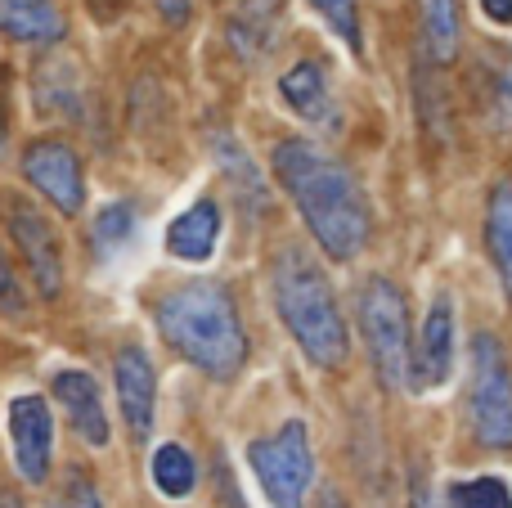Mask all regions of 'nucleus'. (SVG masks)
Returning <instances> with one entry per match:
<instances>
[{
	"instance_id": "nucleus-1",
	"label": "nucleus",
	"mask_w": 512,
	"mask_h": 508,
	"mask_svg": "<svg viewBox=\"0 0 512 508\" xmlns=\"http://www.w3.org/2000/svg\"><path fill=\"white\" fill-rule=\"evenodd\" d=\"M274 180L292 198L310 239L333 261H355L373 239V212L355 171L315 140H279L270 153Z\"/></svg>"
},
{
	"instance_id": "nucleus-2",
	"label": "nucleus",
	"mask_w": 512,
	"mask_h": 508,
	"mask_svg": "<svg viewBox=\"0 0 512 508\" xmlns=\"http://www.w3.org/2000/svg\"><path fill=\"white\" fill-rule=\"evenodd\" d=\"M153 324L185 365H194L216 383L239 378L248 365V329L239 320L230 288L216 279H189V284L167 288L153 302Z\"/></svg>"
},
{
	"instance_id": "nucleus-3",
	"label": "nucleus",
	"mask_w": 512,
	"mask_h": 508,
	"mask_svg": "<svg viewBox=\"0 0 512 508\" xmlns=\"http://www.w3.org/2000/svg\"><path fill=\"white\" fill-rule=\"evenodd\" d=\"M270 288L274 311L301 356L315 369H342L351 356V333H346L342 306L319 261L301 248H283L270 266Z\"/></svg>"
},
{
	"instance_id": "nucleus-4",
	"label": "nucleus",
	"mask_w": 512,
	"mask_h": 508,
	"mask_svg": "<svg viewBox=\"0 0 512 508\" xmlns=\"http://www.w3.org/2000/svg\"><path fill=\"white\" fill-rule=\"evenodd\" d=\"M360 333H364V351L369 365L378 374V383L387 392H405L409 387V369H414V347H409V302L391 279L373 275L360 288Z\"/></svg>"
},
{
	"instance_id": "nucleus-5",
	"label": "nucleus",
	"mask_w": 512,
	"mask_h": 508,
	"mask_svg": "<svg viewBox=\"0 0 512 508\" xmlns=\"http://www.w3.org/2000/svg\"><path fill=\"white\" fill-rule=\"evenodd\" d=\"M248 468L261 482L270 508H306V491L315 486V450L301 419H288L270 437L248 441Z\"/></svg>"
},
{
	"instance_id": "nucleus-6",
	"label": "nucleus",
	"mask_w": 512,
	"mask_h": 508,
	"mask_svg": "<svg viewBox=\"0 0 512 508\" xmlns=\"http://www.w3.org/2000/svg\"><path fill=\"white\" fill-rule=\"evenodd\" d=\"M468 428L486 450H512V374L495 333L472 338Z\"/></svg>"
},
{
	"instance_id": "nucleus-7",
	"label": "nucleus",
	"mask_w": 512,
	"mask_h": 508,
	"mask_svg": "<svg viewBox=\"0 0 512 508\" xmlns=\"http://www.w3.org/2000/svg\"><path fill=\"white\" fill-rule=\"evenodd\" d=\"M23 176L54 212L77 216L86 207V167L68 140H32L23 149Z\"/></svg>"
},
{
	"instance_id": "nucleus-8",
	"label": "nucleus",
	"mask_w": 512,
	"mask_h": 508,
	"mask_svg": "<svg viewBox=\"0 0 512 508\" xmlns=\"http://www.w3.org/2000/svg\"><path fill=\"white\" fill-rule=\"evenodd\" d=\"M9 239H14L18 257H23L27 275H32V288L54 302L63 293V243L59 230L50 225V216L32 203H9Z\"/></svg>"
},
{
	"instance_id": "nucleus-9",
	"label": "nucleus",
	"mask_w": 512,
	"mask_h": 508,
	"mask_svg": "<svg viewBox=\"0 0 512 508\" xmlns=\"http://www.w3.org/2000/svg\"><path fill=\"white\" fill-rule=\"evenodd\" d=\"M9 419V441H14V468L27 486H45L50 482V464H54V414L50 401L36 392H23L9 401L5 410Z\"/></svg>"
},
{
	"instance_id": "nucleus-10",
	"label": "nucleus",
	"mask_w": 512,
	"mask_h": 508,
	"mask_svg": "<svg viewBox=\"0 0 512 508\" xmlns=\"http://www.w3.org/2000/svg\"><path fill=\"white\" fill-rule=\"evenodd\" d=\"M113 383H117V405L131 428L135 441L153 437V419H158V369H153L144 347H122L113 360Z\"/></svg>"
},
{
	"instance_id": "nucleus-11",
	"label": "nucleus",
	"mask_w": 512,
	"mask_h": 508,
	"mask_svg": "<svg viewBox=\"0 0 512 508\" xmlns=\"http://www.w3.org/2000/svg\"><path fill=\"white\" fill-rule=\"evenodd\" d=\"M50 396L59 401L72 432H77L90 450H104L108 441H113V423H108L104 392H99L95 374H86V369H59V374L50 378Z\"/></svg>"
},
{
	"instance_id": "nucleus-12",
	"label": "nucleus",
	"mask_w": 512,
	"mask_h": 508,
	"mask_svg": "<svg viewBox=\"0 0 512 508\" xmlns=\"http://www.w3.org/2000/svg\"><path fill=\"white\" fill-rule=\"evenodd\" d=\"M450 369H454V302H450V293H436L432 311L423 320V333H418L409 387L414 392H436L450 378Z\"/></svg>"
},
{
	"instance_id": "nucleus-13",
	"label": "nucleus",
	"mask_w": 512,
	"mask_h": 508,
	"mask_svg": "<svg viewBox=\"0 0 512 508\" xmlns=\"http://www.w3.org/2000/svg\"><path fill=\"white\" fill-rule=\"evenodd\" d=\"M283 32V0H239L225 18V41L243 63H256L274 50Z\"/></svg>"
},
{
	"instance_id": "nucleus-14",
	"label": "nucleus",
	"mask_w": 512,
	"mask_h": 508,
	"mask_svg": "<svg viewBox=\"0 0 512 508\" xmlns=\"http://www.w3.org/2000/svg\"><path fill=\"white\" fill-rule=\"evenodd\" d=\"M279 95L301 122L310 126H333L337 122V104H333V86H328V68L319 59H297L288 72L279 77Z\"/></svg>"
},
{
	"instance_id": "nucleus-15",
	"label": "nucleus",
	"mask_w": 512,
	"mask_h": 508,
	"mask_svg": "<svg viewBox=\"0 0 512 508\" xmlns=\"http://www.w3.org/2000/svg\"><path fill=\"white\" fill-rule=\"evenodd\" d=\"M221 225H225L221 203H216V198H198V203H189L185 212L167 225V252L176 261H189V266L212 261L216 243H221Z\"/></svg>"
},
{
	"instance_id": "nucleus-16",
	"label": "nucleus",
	"mask_w": 512,
	"mask_h": 508,
	"mask_svg": "<svg viewBox=\"0 0 512 508\" xmlns=\"http://www.w3.org/2000/svg\"><path fill=\"white\" fill-rule=\"evenodd\" d=\"M0 36L14 45H59L68 18L54 0H0Z\"/></svg>"
},
{
	"instance_id": "nucleus-17",
	"label": "nucleus",
	"mask_w": 512,
	"mask_h": 508,
	"mask_svg": "<svg viewBox=\"0 0 512 508\" xmlns=\"http://www.w3.org/2000/svg\"><path fill=\"white\" fill-rule=\"evenodd\" d=\"M486 248L490 261L499 270V284H504V297L512 302V180L490 189L486 203Z\"/></svg>"
},
{
	"instance_id": "nucleus-18",
	"label": "nucleus",
	"mask_w": 512,
	"mask_h": 508,
	"mask_svg": "<svg viewBox=\"0 0 512 508\" xmlns=\"http://www.w3.org/2000/svg\"><path fill=\"white\" fill-rule=\"evenodd\" d=\"M149 477L162 500H189L198 486V459L180 441H162L149 459Z\"/></svg>"
},
{
	"instance_id": "nucleus-19",
	"label": "nucleus",
	"mask_w": 512,
	"mask_h": 508,
	"mask_svg": "<svg viewBox=\"0 0 512 508\" xmlns=\"http://www.w3.org/2000/svg\"><path fill=\"white\" fill-rule=\"evenodd\" d=\"M423 36L436 63L459 54V0H423Z\"/></svg>"
},
{
	"instance_id": "nucleus-20",
	"label": "nucleus",
	"mask_w": 512,
	"mask_h": 508,
	"mask_svg": "<svg viewBox=\"0 0 512 508\" xmlns=\"http://www.w3.org/2000/svg\"><path fill=\"white\" fill-rule=\"evenodd\" d=\"M216 162L225 167V176H230V185H234V194L243 198V203H252V207H265V185H261V176H256V167H252V158L239 149V140L234 135H216Z\"/></svg>"
},
{
	"instance_id": "nucleus-21",
	"label": "nucleus",
	"mask_w": 512,
	"mask_h": 508,
	"mask_svg": "<svg viewBox=\"0 0 512 508\" xmlns=\"http://www.w3.org/2000/svg\"><path fill=\"white\" fill-rule=\"evenodd\" d=\"M135 234V207L126 203V198H117V203H104L95 212V225H90V239H95L99 252H117L126 248Z\"/></svg>"
},
{
	"instance_id": "nucleus-22",
	"label": "nucleus",
	"mask_w": 512,
	"mask_h": 508,
	"mask_svg": "<svg viewBox=\"0 0 512 508\" xmlns=\"http://www.w3.org/2000/svg\"><path fill=\"white\" fill-rule=\"evenodd\" d=\"M315 14L333 27V36H342V45L351 54H364V32H360V0H310Z\"/></svg>"
},
{
	"instance_id": "nucleus-23",
	"label": "nucleus",
	"mask_w": 512,
	"mask_h": 508,
	"mask_svg": "<svg viewBox=\"0 0 512 508\" xmlns=\"http://www.w3.org/2000/svg\"><path fill=\"white\" fill-rule=\"evenodd\" d=\"M450 508H512V491L504 477H472L450 486Z\"/></svg>"
},
{
	"instance_id": "nucleus-24",
	"label": "nucleus",
	"mask_w": 512,
	"mask_h": 508,
	"mask_svg": "<svg viewBox=\"0 0 512 508\" xmlns=\"http://www.w3.org/2000/svg\"><path fill=\"white\" fill-rule=\"evenodd\" d=\"M490 117H495L499 135H512V59H504L495 68V86H490Z\"/></svg>"
},
{
	"instance_id": "nucleus-25",
	"label": "nucleus",
	"mask_w": 512,
	"mask_h": 508,
	"mask_svg": "<svg viewBox=\"0 0 512 508\" xmlns=\"http://www.w3.org/2000/svg\"><path fill=\"white\" fill-rule=\"evenodd\" d=\"M0 315L5 320H27V288L18 279V270L9 266L5 252H0Z\"/></svg>"
},
{
	"instance_id": "nucleus-26",
	"label": "nucleus",
	"mask_w": 512,
	"mask_h": 508,
	"mask_svg": "<svg viewBox=\"0 0 512 508\" xmlns=\"http://www.w3.org/2000/svg\"><path fill=\"white\" fill-rule=\"evenodd\" d=\"M50 508H104V500H99V486L90 482V473H68Z\"/></svg>"
},
{
	"instance_id": "nucleus-27",
	"label": "nucleus",
	"mask_w": 512,
	"mask_h": 508,
	"mask_svg": "<svg viewBox=\"0 0 512 508\" xmlns=\"http://www.w3.org/2000/svg\"><path fill=\"white\" fill-rule=\"evenodd\" d=\"M409 508H441V500H436V491L427 486L423 473H414V482H409Z\"/></svg>"
},
{
	"instance_id": "nucleus-28",
	"label": "nucleus",
	"mask_w": 512,
	"mask_h": 508,
	"mask_svg": "<svg viewBox=\"0 0 512 508\" xmlns=\"http://www.w3.org/2000/svg\"><path fill=\"white\" fill-rule=\"evenodd\" d=\"M153 5H158V14L167 18L171 27H185L189 14H194V5H189V0H153Z\"/></svg>"
},
{
	"instance_id": "nucleus-29",
	"label": "nucleus",
	"mask_w": 512,
	"mask_h": 508,
	"mask_svg": "<svg viewBox=\"0 0 512 508\" xmlns=\"http://www.w3.org/2000/svg\"><path fill=\"white\" fill-rule=\"evenodd\" d=\"M86 5H90V14H95L99 23H113V18L126 14V0H86Z\"/></svg>"
},
{
	"instance_id": "nucleus-30",
	"label": "nucleus",
	"mask_w": 512,
	"mask_h": 508,
	"mask_svg": "<svg viewBox=\"0 0 512 508\" xmlns=\"http://www.w3.org/2000/svg\"><path fill=\"white\" fill-rule=\"evenodd\" d=\"M481 14L499 27H512V0H481Z\"/></svg>"
},
{
	"instance_id": "nucleus-31",
	"label": "nucleus",
	"mask_w": 512,
	"mask_h": 508,
	"mask_svg": "<svg viewBox=\"0 0 512 508\" xmlns=\"http://www.w3.org/2000/svg\"><path fill=\"white\" fill-rule=\"evenodd\" d=\"M319 508H346V500L337 491H324V495H319Z\"/></svg>"
},
{
	"instance_id": "nucleus-32",
	"label": "nucleus",
	"mask_w": 512,
	"mask_h": 508,
	"mask_svg": "<svg viewBox=\"0 0 512 508\" xmlns=\"http://www.w3.org/2000/svg\"><path fill=\"white\" fill-rule=\"evenodd\" d=\"M0 508H23V500H18L9 486H0Z\"/></svg>"
},
{
	"instance_id": "nucleus-33",
	"label": "nucleus",
	"mask_w": 512,
	"mask_h": 508,
	"mask_svg": "<svg viewBox=\"0 0 512 508\" xmlns=\"http://www.w3.org/2000/svg\"><path fill=\"white\" fill-rule=\"evenodd\" d=\"M5 144H9V122H5V104H0V158H5Z\"/></svg>"
}]
</instances>
